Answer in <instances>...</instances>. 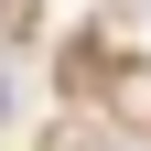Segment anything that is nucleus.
<instances>
[{
	"label": "nucleus",
	"mask_w": 151,
	"mask_h": 151,
	"mask_svg": "<svg viewBox=\"0 0 151 151\" xmlns=\"http://www.w3.org/2000/svg\"><path fill=\"white\" fill-rule=\"evenodd\" d=\"M0 119H11V86H0Z\"/></svg>",
	"instance_id": "obj_1"
}]
</instances>
